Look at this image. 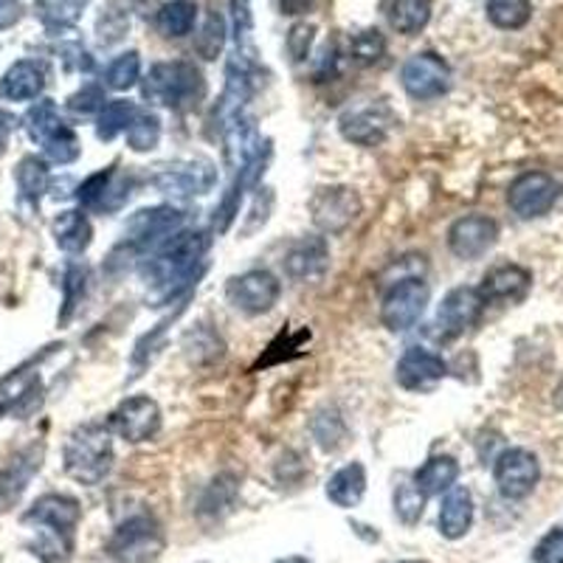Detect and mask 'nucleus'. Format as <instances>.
<instances>
[{"instance_id": "nucleus-1", "label": "nucleus", "mask_w": 563, "mask_h": 563, "mask_svg": "<svg viewBox=\"0 0 563 563\" xmlns=\"http://www.w3.org/2000/svg\"><path fill=\"white\" fill-rule=\"evenodd\" d=\"M206 251H209V238H206L203 231L173 234V238H167L158 245L150 265L144 268L147 285L161 290V299H169L178 285H186V282L192 279L195 265L203 260Z\"/></svg>"}, {"instance_id": "nucleus-2", "label": "nucleus", "mask_w": 563, "mask_h": 563, "mask_svg": "<svg viewBox=\"0 0 563 563\" xmlns=\"http://www.w3.org/2000/svg\"><path fill=\"white\" fill-rule=\"evenodd\" d=\"M29 521L40 525L37 552L48 563H65L74 550V527L79 521V505L68 496H45L29 512Z\"/></svg>"}, {"instance_id": "nucleus-3", "label": "nucleus", "mask_w": 563, "mask_h": 563, "mask_svg": "<svg viewBox=\"0 0 563 563\" xmlns=\"http://www.w3.org/2000/svg\"><path fill=\"white\" fill-rule=\"evenodd\" d=\"M113 465V440L102 422H88L74 431L65 445V471L82 485H99Z\"/></svg>"}, {"instance_id": "nucleus-4", "label": "nucleus", "mask_w": 563, "mask_h": 563, "mask_svg": "<svg viewBox=\"0 0 563 563\" xmlns=\"http://www.w3.org/2000/svg\"><path fill=\"white\" fill-rule=\"evenodd\" d=\"M203 77L192 63H158L150 70L147 82H144V93L153 102L167 104V108H192L198 99L203 97Z\"/></svg>"}, {"instance_id": "nucleus-5", "label": "nucleus", "mask_w": 563, "mask_h": 563, "mask_svg": "<svg viewBox=\"0 0 563 563\" xmlns=\"http://www.w3.org/2000/svg\"><path fill=\"white\" fill-rule=\"evenodd\" d=\"M104 552L115 563H153L164 552V532L153 516H133L110 536Z\"/></svg>"}, {"instance_id": "nucleus-6", "label": "nucleus", "mask_w": 563, "mask_h": 563, "mask_svg": "<svg viewBox=\"0 0 563 563\" xmlns=\"http://www.w3.org/2000/svg\"><path fill=\"white\" fill-rule=\"evenodd\" d=\"M429 305V285L420 276H409V279H397L389 288L380 308V319L389 327L391 333H404L409 327L420 321L422 310Z\"/></svg>"}, {"instance_id": "nucleus-7", "label": "nucleus", "mask_w": 563, "mask_h": 563, "mask_svg": "<svg viewBox=\"0 0 563 563\" xmlns=\"http://www.w3.org/2000/svg\"><path fill=\"white\" fill-rule=\"evenodd\" d=\"M400 82L411 99L429 102V99L442 97L451 88V68L437 54L422 52L406 59L404 70H400Z\"/></svg>"}, {"instance_id": "nucleus-8", "label": "nucleus", "mask_w": 563, "mask_h": 563, "mask_svg": "<svg viewBox=\"0 0 563 563\" xmlns=\"http://www.w3.org/2000/svg\"><path fill=\"white\" fill-rule=\"evenodd\" d=\"M310 214H313V223L319 231H324V234H341L361 214V198L350 186L319 189L316 198L310 200Z\"/></svg>"}, {"instance_id": "nucleus-9", "label": "nucleus", "mask_w": 563, "mask_h": 563, "mask_svg": "<svg viewBox=\"0 0 563 563\" xmlns=\"http://www.w3.org/2000/svg\"><path fill=\"white\" fill-rule=\"evenodd\" d=\"M493 476L505 499H527L541 479V465L530 451L510 449L496 460Z\"/></svg>"}, {"instance_id": "nucleus-10", "label": "nucleus", "mask_w": 563, "mask_h": 563, "mask_svg": "<svg viewBox=\"0 0 563 563\" xmlns=\"http://www.w3.org/2000/svg\"><path fill=\"white\" fill-rule=\"evenodd\" d=\"M482 310H485V299L479 288H454L437 310V333L442 341L460 339L479 321Z\"/></svg>"}, {"instance_id": "nucleus-11", "label": "nucleus", "mask_w": 563, "mask_h": 563, "mask_svg": "<svg viewBox=\"0 0 563 563\" xmlns=\"http://www.w3.org/2000/svg\"><path fill=\"white\" fill-rule=\"evenodd\" d=\"M391 124H395V113L386 102H369L364 108L346 110L341 115V135L352 144H361V147H378L380 141L389 135Z\"/></svg>"}, {"instance_id": "nucleus-12", "label": "nucleus", "mask_w": 563, "mask_h": 563, "mask_svg": "<svg viewBox=\"0 0 563 563\" xmlns=\"http://www.w3.org/2000/svg\"><path fill=\"white\" fill-rule=\"evenodd\" d=\"M279 294L282 285L268 271H249V274L231 279L229 288H225V296H229L231 305L251 316L268 313L276 301H279Z\"/></svg>"}, {"instance_id": "nucleus-13", "label": "nucleus", "mask_w": 563, "mask_h": 563, "mask_svg": "<svg viewBox=\"0 0 563 563\" xmlns=\"http://www.w3.org/2000/svg\"><path fill=\"white\" fill-rule=\"evenodd\" d=\"M558 184L547 173H525L521 178L512 180L510 192H507V203L519 218L532 220L541 218L555 206L558 200Z\"/></svg>"}, {"instance_id": "nucleus-14", "label": "nucleus", "mask_w": 563, "mask_h": 563, "mask_svg": "<svg viewBox=\"0 0 563 563\" xmlns=\"http://www.w3.org/2000/svg\"><path fill=\"white\" fill-rule=\"evenodd\" d=\"M115 434L128 442H147L161 429V409L153 397H128L110 417Z\"/></svg>"}, {"instance_id": "nucleus-15", "label": "nucleus", "mask_w": 563, "mask_h": 563, "mask_svg": "<svg viewBox=\"0 0 563 563\" xmlns=\"http://www.w3.org/2000/svg\"><path fill=\"white\" fill-rule=\"evenodd\" d=\"M499 240V223L485 214H467L449 229V249L460 260H479Z\"/></svg>"}, {"instance_id": "nucleus-16", "label": "nucleus", "mask_w": 563, "mask_h": 563, "mask_svg": "<svg viewBox=\"0 0 563 563\" xmlns=\"http://www.w3.org/2000/svg\"><path fill=\"white\" fill-rule=\"evenodd\" d=\"M445 372H449V364L437 352L415 346L397 361V384L409 391H429L445 378Z\"/></svg>"}, {"instance_id": "nucleus-17", "label": "nucleus", "mask_w": 563, "mask_h": 563, "mask_svg": "<svg viewBox=\"0 0 563 563\" xmlns=\"http://www.w3.org/2000/svg\"><path fill=\"white\" fill-rule=\"evenodd\" d=\"M180 225V211L169 209V206H158V209L139 211L128 225V243L133 249H150V245H161L167 238H173L175 229Z\"/></svg>"}, {"instance_id": "nucleus-18", "label": "nucleus", "mask_w": 563, "mask_h": 563, "mask_svg": "<svg viewBox=\"0 0 563 563\" xmlns=\"http://www.w3.org/2000/svg\"><path fill=\"white\" fill-rule=\"evenodd\" d=\"M327 265H330V249H327L324 238L299 240L285 254V274L296 282L319 279L327 271Z\"/></svg>"}, {"instance_id": "nucleus-19", "label": "nucleus", "mask_w": 563, "mask_h": 563, "mask_svg": "<svg viewBox=\"0 0 563 563\" xmlns=\"http://www.w3.org/2000/svg\"><path fill=\"white\" fill-rule=\"evenodd\" d=\"M532 285L530 271L521 268V265H501V268H493L485 276V282L479 285V294L485 299V305H499V301H521L527 296Z\"/></svg>"}, {"instance_id": "nucleus-20", "label": "nucleus", "mask_w": 563, "mask_h": 563, "mask_svg": "<svg viewBox=\"0 0 563 563\" xmlns=\"http://www.w3.org/2000/svg\"><path fill=\"white\" fill-rule=\"evenodd\" d=\"M474 525V499L467 487H451L445 490V499L440 507V532L451 541L465 536Z\"/></svg>"}, {"instance_id": "nucleus-21", "label": "nucleus", "mask_w": 563, "mask_h": 563, "mask_svg": "<svg viewBox=\"0 0 563 563\" xmlns=\"http://www.w3.org/2000/svg\"><path fill=\"white\" fill-rule=\"evenodd\" d=\"M364 490H366V471L361 462H352V465H344L341 471H335L327 482V499L333 501L335 507H350L358 505L364 499Z\"/></svg>"}, {"instance_id": "nucleus-22", "label": "nucleus", "mask_w": 563, "mask_h": 563, "mask_svg": "<svg viewBox=\"0 0 563 563\" xmlns=\"http://www.w3.org/2000/svg\"><path fill=\"white\" fill-rule=\"evenodd\" d=\"M214 184V173L209 164H189V167H175L158 175V186L164 192L175 195H203Z\"/></svg>"}, {"instance_id": "nucleus-23", "label": "nucleus", "mask_w": 563, "mask_h": 563, "mask_svg": "<svg viewBox=\"0 0 563 563\" xmlns=\"http://www.w3.org/2000/svg\"><path fill=\"white\" fill-rule=\"evenodd\" d=\"M386 18L397 34H420L431 20V0H389Z\"/></svg>"}, {"instance_id": "nucleus-24", "label": "nucleus", "mask_w": 563, "mask_h": 563, "mask_svg": "<svg viewBox=\"0 0 563 563\" xmlns=\"http://www.w3.org/2000/svg\"><path fill=\"white\" fill-rule=\"evenodd\" d=\"M460 476V465L454 456H434L415 474V485L420 487L422 496H440V493L451 490Z\"/></svg>"}, {"instance_id": "nucleus-25", "label": "nucleus", "mask_w": 563, "mask_h": 563, "mask_svg": "<svg viewBox=\"0 0 563 563\" xmlns=\"http://www.w3.org/2000/svg\"><path fill=\"white\" fill-rule=\"evenodd\" d=\"M195 18H198V7L192 0H169L155 14V29L164 37H186L195 29Z\"/></svg>"}, {"instance_id": "nucleus-26", "label": "nucleus", "mask_w": 563, "mask_h": 563, "mask_svg": "<svg viewBox=\"0 0 563 563\" xmlns=\"http://www.w3.org/2000/svg\"><path fill=\"white\" fill-rule=\"evenodd\" d=\"M487 18L496 29L516 32L530 23L532 3L530 0H487Z\"/></svg>"}, {"instance_id": "nucleus-27", "label": "nucleus", "mask_w": 563, "mask_h": 563, "mask_svg": "<svg viewBox=\"0 0 563 563\" xmlns=\"http://www.w3.org/2000/svg\"><path fill=\"white\" fill-rule=\"evenodd\" d=\"M310 431H313L316 442L324 451L344 449L346 442V422L335 409H319L310 420Z\"/></svg>"}, {"instance_id": "nucleus-28", "label": "nucleus", "mask_w": 563, "mask_h": 563, "mask_svg": "<svg viewBox=\"0 0 563 563\" xmlns=\"http://www.w3.org/2000/svg\"><path fill=\"white\" fill-rule=\"evenodd\" d=\"M43 90V74H40L37 65L32 63H18L7 74L3 85H0V93L12 99H32Z\"/></svg>"}, {"instance_id": "nucleus-29", "label": "nucleus", "mask_w": 563, "mask_h": 563, "mask_svg": "<svg viewBox=\"0 0 563 563\" xmlns=\"http://www.w3.org/2000/svg\"><path fill=\"white\" fill-rule=\"evenodd\" d=\"M135 113H139V108L133 102H124V99H115V102L104 104L99 110V139L113 141L119 133H128Z\"/></svg>"}, {"instance_id": "nucleus-30", "label": "nucleus", "mask_w": 563, "mask_h": 563, "mask_svg": "<svg viewBox=\"0 0 563 563\" xmlns=\"http://www.w3.org/2000/svg\"><path fill=\"white\" fill-rule=\"evenodd\" d=\"M57 243L65 251H85L90 245V223L79 211H65L63 218L57 220Z\"/></svg>"}, {"instance_id": "nucleus-31", "label": "nucleus", "mask_w": 563, "mask_h": 563, "mask_svg": "<svg viewBox=\"0 0 563 563\" xmlns=\"http://www.w3.org/2000/svg\"><path fill=\"white\" fill-rule=\"evenodd\" d=\"M161 139V122L155 113H135V119L128 128V144L135 153H147L158 144Z\"/></svg>"}, {"instance_id": "nucleus-32", "label": "nucleus", "mask_w": 563, "mask_h": 563, "mask_svg": "<svg viewBox=\"0 0 563 563\" xmlns=\"http://www.w3.org/2000/svg\"><path fill=\"white\" fill-rule=\"evenodd\" d=\"M386 54V40L378 29H364V32L352 34L350 40V57L358 65L378 63Z\"/></svg>"}, {"instance_id": "nucleus-33", "label": "nucleus", "mask_w": 563, "mask_h": 563, "mask_svg": "<svg viewBox=\"0 0 563 563\" xmlns=\"http://www.w3.org/2000/svg\"><path fill=\"white\" fill-rule=\"evenodd\" d=\"M141 74V59L135 52L122 54V57H115L113 63L108 65L104 70V85H110L113 90H128L139 82Z\"/></svg>"}, {"instance_id": "nucleus-34", "label": "nucleus", "mask_w": 563, "mask_h": 563, "mask_svg": "<svg viewBox=\"0 0 563 563\" xmlns=\"http://www.w3.org/2000/svg\"><path fill=\"white\" fill-rule=\"evenodd\" d=\"M225 45V20L218 12H211L206 18L203 29H200L198 40H195V48L203 59H218V54L223 52Z\"/></svg>"}, {"instance_id": "nucleus-35", "label": "nucleus", "mask_w": 563, "mask_h": 563, "mask_svg": "<svg viewBox=\"0 0 563 563\" xmlns=\"http://www.w3.org/2000/svg\"><path fill=\"white\" fill-rule=\"evenodd\" d=\"M426 510V496L420 493V487L415 482H404V485H397L395 490V512L397 519L404 521V525H417Z\"/></svg>"}, {"instance_id": "nucleus-36", "label": "nucleus", "mask_w": 563, "mask_h": 563, "mask_svg": "<svg viewBox=\"0 0 563 563\" xmlns=\"http://www.w3.org/2000/svg\"><path fill=\"white\" fill-rule=\"evenodd\" d=\"M186 352L192 361H214L223 355V341L220 335H214L211 330H195V333L186 335Z\"/></svg>"}, {"instance_id": "nucleus-37", "label": "nucleus", "mask_w": 563, "mask_h": 563, "mask_svg": "<svg viewBox=\"0 0 563 563\" xmlns=\"http://www.w3.org/2000/svg\"><path fill=\"white\" fill-rule=\"evenodd\" d=\"M313 34H316L313 23H296V26L290 29V34H288V52H290V57L296 59V63H301V59H308L310 45H313Z\"/></svg>"}, {"instance_id": "nucleus-38", "label": "nucleus", "mask_w": 563, "mask_h": 563, "mask_svg": "<svg viewBox=\"0 0 563 563\" xmlns=\"http://www.w3.org/2000/svg\"><path fill=\"white\" fill-rule=\"evenodd\" d=\"M538 563H563V530H552L550 536L536 547Z\"/></svg>"}, {"instance_id": "nucleus-39", "label": "nucleus", "mask_w": 563, "mask_h": 563, "mask_svg": "<svg viewBox=\"0 0 563 563\" xmlns=\"http://www.w3.org/2000/svg\"><path fill=\"white\" fill-rule=\"evenodd\" d=\"M70 108L82 110V113H90V110H102L104 108V93L97 85H88L85 90H79L77 97L70 99Z\"/></svg>"}, {"instance_id": "nucleus-40", "label": "nucleus", "mask_w": 563, "mask_h": 563, "mask_svg": "<svg viewBox=\"0 0 563 563\" xmlns=\"http://www.w3.org/2000/svg\"><path fill=\"white\" fill-rule=\"evenodd\" d=\"M282 12L290 14V18H296V14H308L310 9L316 7V0H279Z\"/></svg>"}]
</instances>
